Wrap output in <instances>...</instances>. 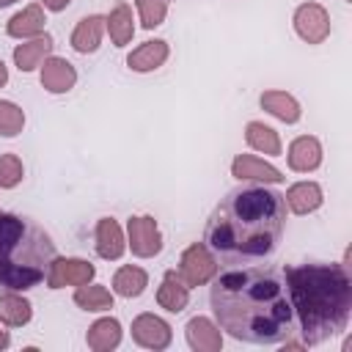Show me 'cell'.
Returning <instances> with one entry per match:
<instances>
[{
    "label": "cell",
    "mask_w": 352,
    "mask_h": 352,
    "mask_svg": "<svg viewBox=\"0 0 352 352\" xmlns=\"http://www.w3.org/2000/svg\"><path fill=\"white\" fill-rule=\"evenodd\" d=\"M217 327L245 344H280L294 333V308L280 267H226L209 289Z\"/></svg>",
    "instance_id": "cell-1"
},
{
    "label": "cell",
    "mask_w": 352,
    "mask_h": 352,
    "mask_svg": "<svg viewBox=\"0 0 352 352\" xmlns=\"http://www.w3.org/2000/svg\"><path fill=\"white\" fill-rule=\"evenodd\" d=\"M286 228V198L264 184L226 192L204 228V248L217 267H245L270 258Z\"/></svg>",
    "instance_id": "cell-2"
},
{
    "label": "cell",
    "mask_w": 352,
    "mask_h": 352,
    "mask_svg": "<svg viewBox=\"0 0 352 352\" xmlns=\"http://www.w3.org/2000/svg\"><path fill=\"white\" fill-rule=\"evenodd\" d=\"M294 316L305 344H322L341 333L352 308V283L338 264H300L283 270Z\"/></svg>",
    "instance_id": "cell-3"
},
{
    "label": "cell",
    "mask_w": 352,
    "mask_h": 352,
    "mask_svg": "<svg viewBox=\"0 0 352 352\" xmlns=\"http://www.w3.org/2000/svg\"><path fill=\"white\" fill-rule=\"evenodd\" d=\"M55 261L52 236L30 217L0 212V294L28 292L50 278Z\"/></svg>",
    "instance_id": "cell-4"
},
{
    "label": "cell",
    "mask_w": 352,
    "mask_h": 352,
    "mask_svg": "<svg viewBox=\"0 0 352 352\" xmlns=\"http://www.w3.org/2000/svg\"><path fill=\"white\" fill-rule=\"evenodd\" d=\"M217 272V261L212 258V253L204 245H192L184 250L182 256V267H179V278H184V286H198L204 280H209Z\"/></svg>",
    "instance_id": "cell-5"
},
{
    "label": "cell",
    "mask_w": 352,
    "mask_h": 352,
    "mask_svg": "<svg viewBox=\"0 0 352 352\" xmlns=\"http://www.w3.org/2000/svg\"><path fill=\"white\" fill-rule=\"evenodd\" d=\"M294 28H297V33H300L308 44H319V41H324L327 33H330V19H327V14H324L322 6L305 3V6H300L297 14H294Z\"/></svg>",
    "instance_id": "cell-6"
},
{
    "label": "cell",
    "mask_w": 352,
    "mask_h": 352,
    "mask_svg": "<svg viewBox=\"0 0 352 352\" xmlns=\"http://www.w3.org/2000/svg\"><path fill=\"white\" fill-rule=\"evenodd\" d=\"M129 245H132V253L135 256H143V258L160 253L162 236L157 231L154 217H132L129 220Z\"/></svg>",
    "instance_id": "cell-7"
},
{
    "label": "cell",
    "mask_w": 352,
    "mask_h": 352,
    "mask_svg": "<svg viewBox=\"0 0 352 352\" xmlns=\"http://www.w3.org/2000/svg\"><path fill=\"white\" fill-rule=\"evenodd\" d=\"M132 338L140 344V346H148V349H165L170 344V327L154 316V314H143L132 322Z\"/></svg>",
    "instance_id": "cell-8"
},
{
    "label": "cell",
    "mask_w": 352,
    "mask_h": 352,
    "mask_svg": "<svg viewBox=\"0 0 352 352\" xmlns=\"http://www.w3.org/2000/svg\"><path fill=\"white\" fill-rule=\"evenodd\" d=\"M94 278V267L82 258H60V261H52V270H50V289H60L66 283H74V286H82Z\"/></svg>",
    "instance_id": "cell-9"
},
{
    "label": "cell",
    "mask_w": 352,
    "mask_h": 352,
    "mask_svg": "<svg viewBox=\"0 0 352 352\" xmlns=\"http://www.w3.org/2000/svg\"><path fill=\"white\" fill-rule=\"evenodd\" d=\"M74 80H77V74H74V69H72L69 60H63V58H50V60L44 63L41 85H44L47 91L63 94V91H69V88L74 85Z\"/></svg>",
    "instance_id": "cell-10"
},
{
    "label": "cell",
    "mask_w": 352,
    "mask_h": 352,
    "mask_svg": "<svg viewBox=\"0 0 352 352\" xmlns=\"http://www.w3.org/2000/svg\"><path fill=\"white\" fill-rule=\"evenodd\" d=\"M322 162V146L316 138H297L289 146V165L294 170H314Z\"/></svg>",
    "instance_id": "cell-11"
},
{
    "label": "cell",
    "mask_w": 352,
    "mask_h": 352,
    "mask_svg": "<svg viewBox=\"0 0 352 352\" xmlns=\"http://www.w3.org/2000/svg\"><path fill=\"white\" fill-rule=\"evenodd\" d=\"M96 250L102 258H118L124 253V236L113 217H102L96 226Z\"/></svg>",
    "instance_id": "cell-12"
},
{
    "label": "cell",
    "mask_w": 352,
    "mask_h": 352,
    "mask_svg": "<svg viewBox=\"0 0 352 352\" xmlns=\"http://www.w3.org/2000/svg\"><path fill=\"white\" fill-rule=\"evenodd\" d=\"M187 300H190V292H187V286L179 280V275H176L173 270L165 272V280H162V286H160V292H157V302H160L165 311L179 314V311H184Z\"/></svg>",
    "instance_id": "cell-13"
},
{
    "label": "cell",
    "mask_w": 352,
    "mask_h": 352,
    "mask_svg": "<svg viewBox=\"0 0 352 352\" xmlns=\"http://www.w3.org/2000/svg\"><path fill=\"white\" fill-rule=\"evenodd\" d=\"M165 58H168V44H165V41H146L143 47H138V50L126 58V63H129V69H135V72H151V69L162 66Z\"/></svg>",
    "instance_id": "cell-14"
},
{
    "label": "cell",
    "mask_w": 352,
    "mask_h": 352,
    "mask_svg": "<svg viewBox=\"0 0 352 352\" xmlns=\"http://www.w3.org/2000/svg\"><path fill=\"white\" fill-rule=\"evenodd\" d=\"M283 198H286V204L292 206V212L305 214V212L319 209V204H322V190H319V184H314V182H300V184L289 187V192H286Z\"/></svg>",
    "instance_id": "cell-15"
},
{
    "label": "cell",
    "mask_w": 352,
    "mask_h": 352,
    "mask_svg": "<svg viewBox=\"0 0 352 352\" xmlns=\"http://www.w3.org/2000/svg\"><path fill=\"white\" fill-rule=\"evenodd\" d=\"M234 176L236 179H261V182H280V170H275L272 165H267L264 160H256V157H236L234 165H231Z\"/></svg>",
    "instance_id": "cell-16"
},
{
    "label": "cell",
    "mask_w": 352,
    "mask_h": 352,
    "mask_svg": "<svg viewBox=\"0 0 352 352\" xmlns=\"http://www.w3.org/2000/svg\"><path fill=\"white\" fill-rule=\"evenodd\" d=\"M102 16H85L80 19L77 30L72 33V47L77 52H94L99 47V38H102Z\"/></svg>",
    "instance_id": "cell-17"
},
{
    "label": "cell",
    "mask_w": 352,
    "mask_h": 352,
    "mask_svg": "<svg viewBox=\"0 0 352 352\" xmlns=\"http://www.w3.org/2000/svg\"><path fill=\"white\" fill-rule=\"evenodd\" d=\"M50 50H52V38L44 36V38H36V41H28V44L16 47L14 50V60H16V66L22 72H30V69H36L41 63V58L50 55Z\"/></svg>",
    "instance_id": "cell-18"
},
{
    "label": "cell",
    "mask_w": 352,
    "mask_h": 352,
    "mask_svg": "<svg viewBox=\"0 0 352 352\" xmlns=\"http://www.w3.org/2000/svg\"><path fill=\"white\" fill-rule=\"evenodd\" d=\"M187 338H190V346L192 349H217L220 346V333L214 330V324L204 316H195L190 319L187 324Z\"/></svg>",
    "instance_id": "cell-19"
},
{
    "label": "cell",
    "mask_w": 352,
    "mask_h": 352,
    "mask_svg": "<svg viewBox=\"0 0 352 352\" xmlns=\"http://www.w3.org/2000/svg\"><path fill=\"white\" fill-rule=\"evenodd\" d=\"M261 107H267L272 116H278L280 121H289V124H294L300 118L297 102L289 94H283V91H267V94H261Z\"/></svg>",
    "instance_id": "cell-20"
},
{
    "label": "cell",
    "mask_w": 352,
    "mask_h": 352,
    "mask_svg": "<svg viewBox=\"0 0 352 352\" xmlns=\"http://www.w3.org/2000/svg\"><path fill=\"white\" fill-rule=\"evenodd\" d=\"M148 283V275L140 270V267H121L113 278V289L121 294V297H138Z\"/></svg>",
    "instance_id": "cell-21"
},
{
    "label": "cell",
    "mask_w": 352,
    "mask_h": 352,
    "mask_svg": "<svg viewBox=\"0 0 352 352\" xmlns=\"http://www.w3.org/2000/svg\"><path fill=\"white\" fill-rule=\"evenodd\" d=\"M30 314L33 311H30V302L28 300L16 297V292H3V297H0V319L3 322L19 327V324L30 322Z\"/></svg>",
    "instance_id": "cell-22"
},
{
    "label": "cell",
    "mask_w": 352,
    "mask_h": 352,
    "mask_svg": "<svg viewBox=\"0 0 352 352\" xmlns=\"http://www.w3.org/2000/svg\"><path fill=\"white\" fill-rule=\"evenodd\" d=\"M121 341V324L116 319H99L91 330H88V344L94 349H113Z\"/></svg>",
    "instance_id": "cell-23"
},
{
    "label": "cell",
    "mask_w": 352,
    "mask_h": 352,
    "mask_svg": "<svg viewBox=\"0 0 352 352\" xmlns=\"http://www.w3.org/2000/svg\"><path fill=\"white\" fill-rule=\"evenodd\" d=\"M107 28H110V38L118 44V47H124L129 38H132V11H129V6L126 3H118L113 11H110V19H107Z\"/></svg>",
    "instance_id": "cell-24"
},
{
    "label": "cell",
    "mask_w": 352,
    "mask_h": 352,
    "mask_svg": "<svg viewBox=\"0 0 352 352\" xmlns=\"http://www.w3.org/2000/svg\"><path fill=\"white\" fill-rule=\"evenodd\" d=\"M41 28H44V14L38 6H30L8 22V36H30V33H38Z\"/></svg>",
    "instance_id": "cell-25"
},
{
    "label": "cell",
    "mask_w": 352,
    "mask_h": 352,
    "mask_svg": "<svg viewBox=\"0 0 352 352\" xmlns=\"http://www.w3.org/2000/svg\"><path fill=\"white\" fill-rule=\"evenodd\" d=\"M245 138H248V143H250L253 148H258V151H264V154H278V151H280L278 135H275L270 126L258 124V121H250V124H248Z\"/></svg>",
    "instance_id": "cell-26"
},
{
    "label": "cell",
    "mask_w": 352,
    "mask_h": 352,
    "mask_svg": "<svg viewBox=\"0 0 352 352\" xmlns=\"http://www.w3.org/2000/svg\"><path fill=\"white\" fill-rule=\"evenodd\" d=\"M74 302L85 311H104V308H113V297L104 286H80L77 294H74Z\"/></svg>",
    "instance_id": "cell-27"
},
{
    "label": "cell",
    "mask_w": 352,
    "mask_h": 352,
    "mask_svg": "<svg viewBox=\"0 0 352 352\" xmlns=\"http://www.w3.org/2000/svg\"><path fill=\"white\" fill-rule=\"evenodd\" d=\"M22 124H25V116L16 104L11 102H0V135L3 138H14L22 132Z\"/></svg>",
    "instance_id": "cell-28"
},
{
    "label": "cell",
    "mask_w": 352,
    "mask_h": 352,
    "mask_svg": "<svg viewBox=\"0 0 352 352\" xmlns=\"http://www.w3.org/2000/svg\"><path fill=\"white\" fill-rule=\"evenodd\" d=\"M22 182V162L16 154L0 157V187H14Z\"/></svg>",
    "instance_id": "cell-29"
},
{
    "label": "cell",
    "mask_w": 352,
    "mask_h": 352,
    "mask_svg": "<svg viewBox=\"0 0 352 352\" xmlns=\"http://www.w3.org/2000/svg\"><path fill=\"white\" fill-rule=\"evenodd\" d=\"M143 28H157L165 19V0H138Z\"/></svg>",
    "instance_id": "cell-30"
},
{
    "label": "cell",
    "mask_w": 352,
    "mask_h": 352,
    "mask_svg": "<svg viewBox=\"0 0 352 352\" xmlns=\"http://www.w3.org/2000/svg\"><path fill=\"white\" fill-rule=\"evenodd\" d=\"M44 6H47L50 11H63V8L69 6V0H44Z\"/></svg>",
    "instance_id": "cell-31"
},
{
    "label": "cell",
    "mask_w": 352,
    "mask_h": 352,
    "mask_svg": "<svg viewBox=\"0 0 352 352\" xmlns=\"http://www.w3.org/2000/svg\"><path fill=\"white\" fill-rule=\"evenodd\" d=\"M6 80H8V72H6V66H3V60H0V85H6Z\"/></svg>",
    "instance_id": "cell-32"
},
{
    "label": "cell",
    "mask_w": 352,
    "mask_h": 352,
    "mask_svg": "<svg viewBox=\"0 0 352 352\" xmlns=\"http://www.w3.org/2000/svg\"><path fill=\"white\" fill-rule=\"evenodd\" d=\"M6 346H8V333L0 330V349H6Z\"/></svg>",
    "instance_id": "cell-33"
},
{
    "label": "cell",
    "mask_w": 352,
    "mask_h": 352,
    "mask_svg": "<svg viewBox=\"0 0 352 352\" xmlns=\"http://www.w3.org/2000/svg\"><path fill=\"white\" fill-rule=\"evenodd\" d=\"M11 3H14V0H0V6H11Z\"/></svg>",
    "instance_id": "cell-34"
}]
</instances>
